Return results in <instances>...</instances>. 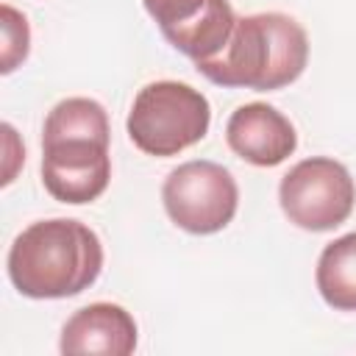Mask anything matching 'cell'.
<instances>
[{
	"label": "cell",
	"mask_w": 356,
	"mask_h": 356,
	"mask_svg": "<svg viewBox=\"0 0 356 356\" xmlns=\"http://www.w3.org/2000/svg\"><path fill=\"white\" fill-rule=\"evenodd\" d=\"M3 134H6V156H8L6 159L8 164H6V172H3V186H8L11 184V161H25V147H19V150L11 147L14 145V128L8 122L3 125Z\"/></svg>",
	"instance_id": "13"
},
{
	"label": "cell",
	"mask_w": 356,
	"mask_h": 356,
	"mask_svg": "<svg viewBox=\"0 0 356 356\" xmlns=\"http://www.w3.org/2000/svg\"><path fill=\"white\" fill-rule=\"evenodd\" d=\"M161 36L186 58L203 61L222 50L236 14L228 0H142Z\"/></svg>",
	"instance_id": "7"
},
{
	"label": "cell",
	"mask_w": 356,
	"mask_h": 356,
	"mask_svg": "<svg viewBox=\"0 0 356 356\" xmlns=\"http://www.w3.org/2000/svg\"><path fill=\"white\" fill-rule=\"evenodd\" d=\"M278 203L286 220L303 231H334L356 203V184L348 167L328 156H312L289 167L278 184Z\"/></svg>",
	"instance_id": "5"
},
{
	"label": "cell",
	"mask_w": 356,
	"mask_h": 356,
	"mask_svg": "<svg viewBox=\"0 0 356 356\" xmlns=\"http://www.w3.org/2000/svg\"><path fill=\"white\" fill-rule=\"evenodd\" d=\"M211 125L206 95L181 81H153L142 86L128 111L125 128L131 142L147 156H178L197 145Z\"/></svg>",
	"instance_id": "3"
},
{
	"label": "cell",
	"mask_w": 356,
	"mask_h": 356,
	"mask_svg": "<svg viewBox=\"0 0 356 356\" xmlns=\"http://www.w3.org/2000/svg\"><path fill=\"white\" fill-rule=\"evenodd\" d=\"M6 267L14 289L25 298H72L97 281L103 270V245L81 220H39L17 234Z\"/></svg>",
	"instance_id": "2"
},
{
	"label": "cell",
	"mask_w": 356,
	"mask_h": 356,
	"mask_svg": "<svg viewBox=\"0 0 356 356\" xmlns=\"http://www.w3.org/2000/svg\"><path fill=\"white\" fill-rule=\"evenodd\" d=\"M42 139H111L106 108L92 97H67L44 117Z\"/></svg>",
	"instance_id": "11"
},
{
	"label": "cell",
	"mask_w": 356,
	"mask_h": 356,
	"mask_svg": "<svg viewBox=\"0 0 356 356\" xmlns=\"http://www.w3.org/2000/svg\"><path fill=\"white\" fill-rule=\"evenodd\" d=\"M309 61L306 28L281 11L236 17L220 53L195 61L197 72L217 86L275 92L298 81Z\"/></svg>",
	"instance_id": "1"
},
{
	"label": "cell",
	"mask_w": 356,
	"mask_h": 356,
	"mask_svg": "<svg viewBox=\"0 0 356 356\" xmlns=\"http://www.w3.org/2000/svg\"><path fill=\"white\" fill-rule=\"evenodd\" d=\"M3 14V53H0V72L8 75L14 72L25 58H28V50H31V28H28V19L25 14H19L14 6L3 3L0 8Z\"/></svg>",
	"instance_id": "12"
},
{
	"label": "cell",
	"mask_w": 356,
	"mask_h": 356,
	"mask_svg": "<svg viewBox=\"0 0 356 356\" xmlns=\"http://www.w3.org/2000/svg\"><path fill=\"white\" fill-rule=\"evenodd\" d=\"M111 181L106 139H42V184L50 197L81 206L97 200Z\"/></svg>",
	"instance_id": "6"
},
{
	"label": "cell",
	"mask_w": 356,
	"mask_h": 356,
	"mask_svg": "<svg viewBox=\"0 0 356 356\" xmlns=\"http://www.w3.org/2000/svg\"><path fill=\"white\" fill-rule=\"evenodd\" d=\"M314 284L337 312H356V231L328 242L317 259Z\"/></svg>",
	"instance_id": "10"
},
{
	"label": "cell",
	"mask_w": 356,
	"mask_h": 356,
	"mask_svg": "<svg viewBox=\"0 0 356 356\" xmlns=\"http://www.w3.org/2000/svg\"><path fill=\"white\" fill-rule=\"evenodd\" d=\"M161 203L167 217L186 234L206 236L222 231L239 206V186L217 161H184L161 184Z\"/></svg>",
	"instance_id": "4"
},
{
	"label": "cell",
	"mask_w": 356,
	"mask_h": 356,
	"mask_svg": "<svg viewBox=\"0 0 356 356\" xmlns=\"http://www.w3.org/2000/svg\"><path fill=\"white\" fill-rule=\"evenodd\" d=\"M228 147L253 167H275L298 147V134L289 117L270 103H245L225 122Z\"/></svg>",
	"instance_id": "8"
},
{
	"label": "cell",
	"mask_w": 356,
	"mask_h": 356,
	"mask_svg": "<svg viewBox=\"0 0 356 356\" xmlns=\"http://www.w3.org/2000/svg\"><path fill=\"white\" fill-rule=\"evenodd\" d=\"M58 350L64 356H128L136 350V320L120 303H89L64 323Z\"/></svg>",
	"instance_id": "9"
}]
</instances>
